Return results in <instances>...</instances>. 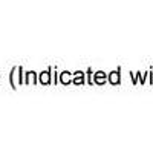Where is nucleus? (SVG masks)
<instances>
[{
  "label": "nucleus",
  "mask_w": 153,
  "mask_h": 153,
  "mask_svg": "<svg viewBox=\"0 0 153 153\" xmlns=\"http://www.w3.org/2000/svg\"><path fill=\"white\" fill-rule=\"evenodd\" d=\"M104 80H106V76H104L103 72H98V74L95 75V81H97V83H104Z\"/></svg>",
  "instance_id": "nucleus-1"
},
{
  "label": "nucleus",
  "mask_w": 153,
  "mask_h": 153,
  "mask_svg": "<svg viewBox=\"0 0 153 153\" xmlns=\"http://www.w3.org/2000/svg\"><path fill=\"white\" fill-rule=\"evenodd\" d=\"M40 81H42L43 84H48V83L51 81V80H49V74H48V72H43V74H42V76H40Z\"/></svg>",
  "instance_id": "nucleus-2"
},
{
  "label": "nucleus",
  "mask_w": 153,
  "mask_h": 153,
  "mask_svg": "<svg viewBox=\"0 0 153 153\" xmlns=\"http://www.w3.org/2000/svg\"><path fill=\"white\" fill-rule=\"evenodd\" d=\"M110 81H112V83H118V81H120V76H118L117 72H113V74L110 75Z\"/></svg>",
  "instance_id": "nucleus-3"
}]
</instances>
